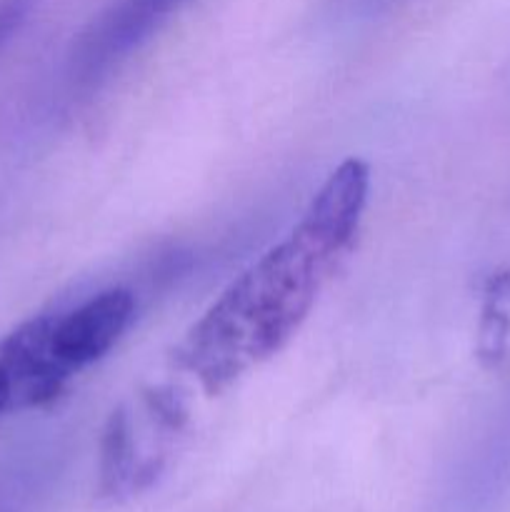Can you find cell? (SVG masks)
I'll return each mask as SVG.
<instances>
[{"label": "cell", "instance_id": "1", "mask_svg": "<svg viewBox=\"0 0 510 512\" xmlns=\"http://www.w3.org/2000/svg\"><path fill=\"white\" fill-rule=\"evenodd\" d=\"M370 193V168L348 158L328 175L283 243L273 245L190 328L180 363L220 393L273 358L303 325L320 290L358 238Z\"/></svg>", "mask_w": 510, "mask_h": 512}, {"label": "cell", "instance_id": "2", "mask_svg": "<svg viewBox=\"0 0 510 512\" xmlns=\"http://www.w3.org/2000/svg\"><path fill=\"white\" fill-rule=\"evenodd\" d=\"M88 363L70 338L65 310L25 320L0 335V425L53 403Z\"/></svg>", "mask_w": 510, "mask_h": 512}, {"label": "cell", "instance_id": "3", "mask_svg": "<svg viewBox=\"0 0 510 512\" xmlns=\"http://www.w3.org/2000/svg\"><path fill=\"white\" fill-rule=\"evenodd\" d=\"M185 0H113L75 43L70 78L80 88L98 83L113 65L143 45Z\"/></svg>", "mask_w": 510, "mask_h": 512}]
</instances>
